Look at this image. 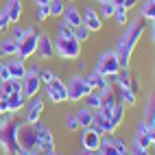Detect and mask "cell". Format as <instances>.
Instances as JSON below:
<instances>
[{
    "label": "cell",
    "instance_id": "obj_22",
    "mask_svg": "<svg viewBox=\"0 0 155 155\" xmlns=\"http://www.w3.org/2000/svg\"><path fill=\"white\" fill-rule=\"evenodd\" d=\"M66 20V22L72 26V28H77V26H81L83 24V18H81V11L74 7V5H66V11H64V15H61Z\"/></svg>",
    "mask_w": 155,
    "mask_h": 155
},
{
    "label": "cell",
    "instance_id": "obj_44",
    "mask_svg": "<svg viewBox=\"0 0 155 155\" xmlns=\"http://www.w3.org/2000/svg\"><path fill=\"white\" fill-rule=\"evenodd\" d=\"M114 7H125V0H111Z\"/></svg>",
    "mask_w": 155,
    "mask_h": 155
},
{
    "label": "cell",
    "instance_id": "obj_34",
    "mask_svg": "<svg viewBox=\"0 0 155 155\" xmlns=\"http://www.w3.org/2000/svg\"><path fill=\"white\" fill-rule=\"evenodd\" d=\"M48 18H50V9H48V5H37L35 20H37V22H46Z\"/></svg>",
    "mask_w": 155,
    "mask_h": 155
},
{
    "label": "cell",
    "instance_id": "obj_24",
    "mask_svg": "<svg viewBox=\"0 0 155 155\" xmlns=\"http://www.w3.org/2000/svg\"><path fill=\"white\" fill-rule=\"evenodd\" d=\"M74 116L79 120V127L81 129H87V127H92V120H94V109H90V107L83 105L79 111H74Z\"/></svg>",
    "mask_w": 155,
    "mask_h": 155
},
{
    "label": "cell",
    "instance_id": "obj_17",
    "mask_svg": "<svg viewBox=\"0 0 155 155\" xmlns=\"http://www.w3.org/2000/svg\"><path fill=\"white\" fill-rule=\"evenodd\" d=\"M111 90H114V94H116V98L122 103V105H136L138 103V94L136 92H131L129 87H122V85H118V83H114L111 85Z\"/></svg>",
    "mask_w": 155,
    "mask_h": 155
},
{
    "label": "cell",
    "instance_id": "obj_40",
    "mask_svg": "<svg viewBox=\"0 0 155 155\" xmlns=\"http://www.w3.org/2000/svg\"><path fill=\"white\" fill-rule=\"evenodd\" d=\"M9 26V18L5 15V11H2V9H0V31H5Z\"/></svg>",
    "mask_w": 155,
    "mask_h": 155
},
{
    "label": "cell",
    "instance_id": "obj_43",
    "mask_svg": "<svg viewBox=\"0 0 155 155\" xmlns=\"http://www.w3.org/2000/svg\"><path fill=\"white\" fill-rule=\"evenodd\" d=\"M138 5V0H125V9H133Z\"/></svg>",
    "mask_w": 155,
    "mask_h": 155
},
{
    "label": "cell",
    "instance_id": "obj_39",
    "mask_svg": "<svg viewBox=\"0 0 155 155\" xmlns=\"http://www.w3.org/2000/svg\"><path fill=\"white\" fill-rule=\"evenodd\" d=\"M5 79H11V77H9V70H7V61H0V81Z\"/></svg>",
    "mask_w": 155,
    "mask_h": 155
},
{
    "label": "cell",
    "instance_id": "obj_5",
    "mask_svg": "<svg viewBox=\"0 0 155 155\" xmlns=\"http://www.w3.org/2000/svg\"><path fill=\"white\" fill-rule=\"evenodd\" d=\"M98 153L101 155H129V144L122 138L114 136V133H107V136H103V140H101Z\"/></svg>",
    "mask_w": 155,
    "mask_h": 155
},
{
    "label": "cell",
    "instance_id": "obj_13",
    "mask_svg": "<svg viewBox=\"0 0 155 155\" xmlns=\"http://www.w3.org/2000/svg\"><path fill=\"white\" fill-rule=\"evenodd\" d=\"M101 140H103L101 133H98L94 127H87V129H83V133H81V149H87V151H98Z\"/></svg>",
    "mask_w": 155,
    "mask_h": 155
},
{
    "label": "cell",
    "instance_id": "obj_35",
    "mask_svg": "<svg viewBox=\"0 0 155 155\" xmlns=\"http://www.w3.org/2000/svg\"><path fill=\"white\" fill-rule=\"evenodd\" d=\"M66 129H68V131H79V129H81V127H79V120H77V116H74V111L68 114V118H66Z\"/></svg>",
    "mask_w": 155,
    "mask_h": 155
},
{
    "label": "cell",
    "instance_id": "obj_8",
    "mask_svg": "<svg viewBox=\"0 0 155 155\" xmlns=\"http://www.w3.org/2000/svg\"><path fill=\"white\" fill-rule=\"evenodd\" d=\"M46 98L50 103H68V87H66V81H61L59 77H55L50 83H46Z\"/></svg>",
    "mask_w": 155,
    "mask_h": 155
},
{
    "label": "cell",
    "instance_id": "obj_7",
    "mask_svg": "<svg viewBox=\"0 0 155 155\" xmlns=\"http://www.w3.org/2000/svg\"><path fill=\"white\" fill-rule=\"evenodd\" d=\"M37 42H39V33L35 31V26H26L24 39L18 44V57L22 61H26L28 57H33L37 53Z\"/></svg>",
    "mask_w": 155,
    "mask_h": 155
},
{
    "label": "cell",
    "instance_id": "obj_41",
    "mask_svg": "<svg viewBox=\"0 0 155 155\" xmlns=\"http://www.w3.org/2000/svg\"><path fill=\"white\" fill-rule=\"evenodd\" d=\"M131 92H136V94L140 92V81H138L136 74H133V79H131Z\"/></svg>",
    "mask_w": 155,
    "mask_h": 155
},
{
    "label": "cell",
    "instance_id": "obj_47",
    "mask_svg": "<svg viewBox=\"0 0 155 155\" xmlns=\"http://www.w3.org/2000/svg\"><path fill=\"white\" fill-rule=\"evenodd\" d=\"M151 131H153V147H155V127H153Z\"/></svg>",
    "mask_w": 155,
    "mask_h": 155
},
{
    "label": "cell",
    "instance_id": "obj_30",
    "mask_svg": "<svg viewBox=\"0 0 155 155\" xmlns=\"http://www.w3.org/2000/svg\"><path fill=\"white\" fill-rule=\"evenodd\" d=\"M129 9H125V7H116V11H114V22H116L118 26H127V22H129Z\"/></svg>",
    "mask_w": 155,
    "mask_h": 155
},
{
    "label": "cell",
    "instance_id": "obj_48",
    "mask_svg": "<svg viewBox=\"0 0 155 155\" xmlns=\"http://www.w3.org/2000/svg\"><path fill=\"white\" fill-rule=\"evenodd\" d=\"M55 155H64V153H61V151H55Z\"/></svg>",
    "mask_w": 155,
    "mask_h": 155
},
{
    "label": "cell",
    "instance_id": "obj_14",
    "mask_svg": "<svg viewBox=\"0 0 155 155\" xmlns=\"http://www.w3.org/2000/svg\"><path fill=\"white\" fill-rule=\"evenodd\" d=\"M24 105H26V96L22 94V92H18V94H11V96H5V101L0 103L2 111H11V114L22 111Z\"/></svg>",
    "mask_w": 155,
    "mask_h": 155
},
{
    "label": "cell",
    "instance_id": "obj_32",
    "mask_svg": "<svg viewBox=\"0 0 155 155\" xmlns=\"http://www.w3.org/2000/svg\"><path fill=\"white\" fill-rule=\"evenodd\" d=\"M90 33H92V31H90L85 24H81V26H77V28H74V37L79 39V44H85L87 39H90Z\"/></svg>",
    "mask_w": 155,
    "mask_h": 155
},
{
    "label": "cell",
    "instance_id": "obj_9",
    "mask_svg": "<svg viewBox=\"0 0 155 155\" xmlns=\"http://www.w3.org/2000/svg\"><path fill=\"white\" fill-rule=\"evenodd\" d=\"M96 70L101 72L103 77H116L120 72V64H118V57L114 50H109V53H105L98 61H96Z\"/></svg>",
    "mask_w": 155,
    "mask_h": 155
},
{
    "label": "cell",
    "instance_id": "obj_36",
    "mask_svg": "<svg viewBox=\"0 0 155 155\" xmlns=\"http://www.w3.org/2000/svg\"><path fill=\"white\" fill-rule=\"evenodd\" d=\"M39 79H42V83H50V81H53L57 74H55V72L53 70H48V68H42V70H39V74H37Z\"/></svg>",
    "mask_w": 155,
    "mask_h": 155
},
{
    "label": "cell",
    "instance_id": "obj_50",
    "mask_svg": "<svg viewBox=\"0 0 155 155\" xmlns=\"http://www.w3.org/2000/svg\"><path fill=\"white\" fill-rule=\"evenodd\" d=\"M68 2H74V0H68Z\"/></svg>",
    "mask_w": 155,
    "mask_h": 155
},
{
    "label": "cell",
    "instance_id": "obj_16",
    "mask_svg": "<svg viewBox=\"0 0 155 155\" xmlns=\"http://www.w3.org/2000/svg\"><path fill=\"white\" fill-rule=\"evenodd\" d=\"M7 70H9V77H11V79L22 81V79L26 77V66H24V61L20 59L18 55H15V57H9V61H7Z\"/></svg>",
    "mask_w": 155,
    "mask_h": 155
},
{
    "label": "cell",
    "instance_id": "obj_6",
    "mask_svg": "<svg viewBox=\"0 0 155 155\" xmlns=\"http://www.w3.org/2000/svg\"><path fill=\"white\" fill-rule=\"evenodd\" d=\"M18 142H20V149L22 151L35 153L37 151V127L28 125V122H22L20 129H18Z\"/></svg>",
    "mask_w": 155,
    "mask_h": 155
},
{
    "label": "cell",
    "instance_id": "obj_29",
    "mask_svg": "<svg viewBox=\"0 0 155 155\" xmlns=\"http://www.w3.org/2000/svg\"><path fill=\"white\" fill-rule=\"evenodd\" d=\"M122 120H125V105L118 101V105L114 107V111L109 114V122H111V127H114V131H116L120 125H122Z\"/></svg>",
    "mask_w": 155,
    "mask_h": 155
},
{
    "label": "cell",
    "instance_id": "obj_37",
    "mask_svg": "<svg viewBox=\"0 0 155 155\" xmlns=\"http://www.w3.org/2000/svg\"><path fill=\"white\" fill-rule=\"evenodd\" d=\"M129 155H151V151H149V149H144V147H140V144H136V142H133L131 147H129Z\"/></svg>",
    "mask_w": 155,
    "mask_h": 155
},
{
    "label": "cell",
    "instance_id": "obj_11",
    "mask_svg": "<svg viewBox=\"0 0 155 155\" xmlns=\"http://www.w3.org/2000/svg\"><path fill=\"white\" fill-rule=\"evenodd\" d=\"M37 151L42 153H53L55 151V138H53V131H50L48 127L39 125L37 122Z\"/></svg>",
    "mask_w": 155,
    "mask_h": 155
},
{
    "label": "cell",
    "instance_id": "obj_49",
    "mask_svg": "<svg viewBox=\"0 0 155 155\" xmlns=\"http://www.w3.org/2000/svg\"><path fill=\"white\" fill-rule=\"evenodd\" d=\"M0 116H2V107H0Z\"/></svg>",
    "mask_w": 155,
    "mask_h": 155
},
{
    "label": "cell",
    "instance_id": "obj_46",
    "mask_svg": "<svg viewBox=\"0 0 155 155\" xmlns=\"http://www.w3.org/2000/svg\"><path fill=\"white\" fill-rule=\"evenodd\" d=\"M151 24H153L151 28H153V42H155V22H151Z\"/></svg>",
    "mask_w": 155,
    "mask_h": 155
},
{
    "label": "cell",
    "instance_id": "obj_19",
    "mask_svg": "<svg viewBox=\"0 0 155 155\" xmlns=\"http://www.w3.org/2000/svg\"><path fill=\"white\" fill-rule=\"evenodd\" d=\"M83 77H85V81L90 83V87H92V90H109L107 77H103L96 68H94V70H90L87 74H83Z\"/></svg>",
    "mask_w": 155,
    "mask_h": 155
},
{
    "label": "cell",
    "instance_id": "obj_2",
    "mask_svg": "<svg viewBox=\"0 0 155 155\" xmlns=\"http://www.w3.org/2000/svg\"><path fill=\"white\" fill-rule=\"evenodd\" d=\"M24 122L22 120H11L9 125H0V147L5 149V155H20V142H18V129Z\"/></svg>",
    "mask_w": 155,
    "mask_h": 155
},
{
    "label": "cell",
    "instance_id": "obj_20",
    "mask_svg": "<svg viewBox=\"0 0 155 155\" xmlns=\"http://www.w3.org/2000/svg\"><path fill=\"white\" fill-rule=\"evenodd\" d=\"M37 55L39 57H44V59H50L55 55V42L50 39L46 33L39 35V42H37Z\"/></svg>",
    "mask_w": 155,
    "mask_h": 155
},
{
    "label": "cell",
    "instance_id": "obj_31",
    "mask_svg": "<svg viewBox=\"0 0 155 155\" xmlns=\"http://www.w3.org/2000/svg\"><path fill=\"white\" fill-rule=\"evenodd\" d=\"M48 9H50V18H61L64 11H66V2L64 0H53V2L48 5Z\"/></svg>",
    "mask_w": 155,
    "mask_h": 155
},
{
    "label": "cell",
    "instance_id": "obj_3",
    "mask_svg": "<svg viewBox=\"0 0 155 155\" xmlns=\"http://www.w3.org/2000/svg\"><path fill=\"white\" fill-rule=\"evenodd\" d=\"M55 55H59L66 61H74L81 57V44L74 35H57L55 39Z\"/></svg>",
    "mask_w": 155,
    "mask_h": 155
},
{
    "label": "cell",
    "instance_id": "obj_15",
    "mask_svg": "<svg viewBox=\"0 0 155 155\" xmlns=\"http://www.w3.org/2000/svg\"><path fill=\"white\" fill-rule=\"evenodd\" d=\"M81 18H83V24H85L90 31H101V28H103V18H101V13H98L92 5H87V7L83 9Z\"/></svg>",
    "mask_w": 155,
    "mask_h": 155
},
{
    "label": "cell",
    "instance_id": "obj_4",
    "mask_svg": "<svg viewBox=\"0 0 155 155\" xmlns=\"http://www.w3.org/2000/svg\"><path fill=\"white\" fill-rule=\"evenodd\" d=\"M66 87H68V101H72V103L83 101L90 92H92V87H90V83L85 81L83 74H72V77L68 79Z\"/></svg>",
    "mask_w": 155,
    "mask_h": 155
},
{
    "label": "cell",
    "instance_id": "obj_27",
    "mask_svg": "<svg viewBox=\"0 0 155 155\" xmlns=\"http://www.w3.org/2000/svg\"><path fill=\"white\" fill-rule=\"evenodd\" d=\"M103 96H105V90H92L90 94L83 98L85 107H90V109H98V107L103 105Z\"/></svg>",
    "mask_w": 155,
    "mask_h": 155
},
{
    "label": "cell",
    "instance_id": "obj_33",
    "mask_svg": "<svg viewBox=\"0 0 155 155\" xmlns=\"http://www.w3.org/2000/svg\"><path fill=\"white\" fill-rule=\"evenodd\" d=\"M114 11H116V7L111 5V0H107V2H101V9H98L101 18H114Z\"/></svg>",
    "mask_w": 155,
    "mask_h": 155
},
{
    "label": "cell",
    "instance_id": "obj_26",
    "mask_svg": "<svg viewBox=\"0 0 155 155\" xmlns=\"http://www.w3.org/2000/svg\"><path fill=\"white\" fill-rule=\"evenodd\" d=\"M0 90H2L5 96L18 94V92H22V81H18V79H5V81H0Z\"/></svg>",
    "mask_w": 155,
    "mask_h": 155
},
{
    "label": "cell",
    "instance_id": "obj_28",
    "mask_svg": "<svg viewBox=\"0 0 155 155\" xmlns=\"http://www.w3.org/2000/svg\"><path fill=\"white\" fill-rule=\"evenodd\" d=\"M140 18L147 22H155V0H142L140 5Z\"/></svg>",
    "mask_w": 155,
    "mask_h": 155
},
{
    "label": "cell",
    "instance_id": "obj_45",
    "mask_svg": "<svg viewBox=\"0 0 155 155\" xmlns=\"http://www.w3.org/2000/svg\"><path fill=\"white\" fill-rule=\"evenodd\" d=\"M35 2H37V5H50L53 0H35Z\"/></svg>",
    "mask_w": 155,
    "mask_h": 155
},
{
    "label": "cell",
    "instance_id": "obj_23",
    "mask_svg": "<svg viewBox=\"0 0 155 155\" xmlns=\"http://www.w3.org/2000/svg\"><path fill=\"white\" fill-rule=\"evenodd\" d=\"M0 55H2V57H15L18 55V42L11 35H7V37L0 39Z\"/></svg>",
    "mask_w": 155,
    "mask_h": 155
},
{
    "label": "cell",
    "instance_id": "obj_21",
    "mask_svg": "<svg viewBox=\"0 0 155 155\" xmlns=\"http://www.w3.org/2000/svg\"><path fill=\"white\" fill-rule=\"evenodd\" d=\"M133 142L140 144V147H144V149H151V147H153V131L142 122V125L138 127V131H136V138H133Z\"/></svg>",
    "mask_w": 155,
    "mask_h": 155
},
{
    "label": "cell",
    "instance_id": "obj_10",
    "mask_svg": "<svg viewBox=\"0 0 155 155\" xmlns=\"http://www.w3.org/2000/svg\"><path fill=\"white\" fill-rule=\"evenodd\" d=\"M22 111H24V122H28V125H37L39 118H42V114H44V101L39 96L28 98Z\"/></svg>",
    "mask_w": 155,
    "mask_h": 155
},
{
    "label": "cell",
    "instance_id": "obj_25",
    "mask_svg": "<svg viewBox=\"0 0 155 155\" xmlns=\"http://www.w3.org/2000/svg\"><path fill=\"white\" fill-rule=\"evenodd\" d=\"M144 125H147L149 129L155 127V94L147 98V107H144Z\"/></svg>",
    "mask_w": 155,
    "mask_h": 155
},
{
    "label": "cell",
    "instance_id": "obj_12",
    "mask_svg": "<svg viewBox=\"0 0 155 155\" xmlns=\"http://www.w3.org/2000/svg\"><path fill=\"white\" fill-rule=\"evenodd\" d=\"M39 90H42V79H39L35 72H28L26 70V77L22 79V94L26 96V101L33 98V96H37Z\"/></svg>",
    "mask_w": 155,
    "mask_h": 155
},
{
    "label": "cell",
    "instance_id": "obj_42",
    "mask_svg": "<svg viewBox=\"0 0 155 155\" xmlns=\"http://www.w3.org/2000/svg\"><path fill=\"white\" fill-rule=\"evenodd\" d=\"M77 155H101L98 151H87V149H83V151H79Z\"/></svg>",
    "mask_w": 155,
    "mask_h": 155
},
{
    "label": "cell",
    "instance_id": "obj_18",
    "mask_svg": "<svg viewBox=\"0 0 155 155\" xmlns=\"http://www.w3.org/2000/svg\"><path fill=\"white\" fill-rule=\"evenodd\" d=\"M2 11L9 18V24H18L20 18H22V0H7Z\"/></svg>",
    "mask_w": 155,
    "mask_h": 155
},
{
    "label": "cell",
    "instance_id": "obj_1",
    "mask_svg": "<svg viewBox=\"0 0 155 155\" xmlns=\"http://www.w3.org/2000/svg\"><path fill=\"white\" fill-rule=\"evenodd\" d=\"M144 28H147V20L142 18H136L131 22V26L125 31V35L118 39V46H116V57H118V64L120 68H129L131 64V53L136 50V46L140 44V39L144 35Z\"/></svg>",
    "mask_w": 155,
    "mask_h": 155
},
{
    "label": "cell",
    "instance_id": "obj_38",
    "mask_svg": "<svg viewBox=\"0 0 155 155\" xmlns=\"http://www.w3.org/2000/svg\"><path fill=\"white\" fill-rule=\"evenodd\" d=\"M24 35H26V28H22V26H13V28H11V37L15 39L18 44L24 39Z\"/></svg>",
    "mask_w": 155,
    "mask_h": 155
}]
</instances>
